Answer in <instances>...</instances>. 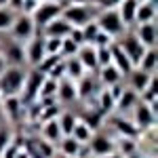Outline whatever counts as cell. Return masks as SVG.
<instances>
[{"mask_svg": "<svg viewBox=\"0 0 158 158\" xmlns=\"http://www.w3.org/2000/svg\"><path fill=\"white\" fill-rule=\"evenodd\" d=\"M2 55L6 57V61H9L11 65H23L25 63V53H23V44H21V42H17V44L13 42V44H9Z\"/></svg>", "mask_w": 158, "mask_h": 158, "instance_id": "484cf974", "label": "cell"}, {"mask_svg": "<svg viewBox=\"0 0 158 158\" xmlns=\"http://www.w3.org/2000/svg\"><path fill=\"white\" fill-rule=\"evenodd\" d=\"M112 42H114V38L108 36L106 32H101V30H99V32H97V36L93 38V42H91V44H93L95 49H99V47H110Z\"/></svg>", "mask_w": 158, "mask_h": 158, "instance_id": "7bdbcfd3", "label": "cell"}, {"mask_svg": "<svg viewBox=\"0 0 158 158\" xmlns=\"http://www.w3.org/2000/svg\"><path fill=\"white\" fill-rule=\"evenodd\" d=\"M137 101H139V95L135 93V91H131L129 86L122 91L120 99L116 101V106H114V110L116 112H120V114H124V112H129V110H133L135 106H137Z\"/></svg>", "mask_w": 158, "mask_h": 158, "instance_id": "cb8c5ba5", "label": "cell"}, {"mask_svg": "<svg viewBox=\"0 0 158 158\" xmlns=\"http://www.w3.org/2000/svg\"><path fill=\"white\" fill-rule=\"evenodd\" d=\"M23 53H25V61L32 68H36L38 63L44 59V55H47V51H44V36L40 34V36L30 38L23 44Z\"/></svg>", "mask_w": 158, "mask_h": 158, "instance_id": "9c48e42d", "label": "cell"}, {"mask_svg": "<svg viewBox=\"0 0 158 158\" xmlns=\"http://www.w3.org/2000/svg\"><path fill=\"white\" fill-rule=\"evenodd\" d=\"M61 11H63V6H61L59 2L42 0V2H38L36 6H34V11L30 13V17H32L34 25H36V30L42 32V27H47L51 21H55L57 17H61Z\"/></svg>", "mask_w": 158, "mask_h": 158, "instance_id": "7a4b0ae2", "label": "cell"}, {"mask_svg": "<svg viewBox=\"0 0 158 158\" xmlns=\"http://www.w3.org/2000/svg\"><path fill=\"white\" fill-rule=\"evenodd\" d=\"M70 4H91V0H70Z\"/></svg>", "mask_w": 158, "mask_h": 158, "instance_id": "f907efd6", "label": "cell"}, {"mask_svg": "<svg viewBox=\"0 0 158 158\" xmlns=\"http://www.w3.org/2000/svg\"><path fill=\"white\" fill-rule=\"evenodd\" d=\"M91 2L97 6L99 11H108V9H116L122 0H91Z\"/></svg>", "mask_w": 158, "mask_h": 158, "instance_id": "ee69618b", "label": "cell"}, {"mask_svg": "<svg viewBox=\"0 0 158 158\" xmlns=\"http://www.w3.org/2000/svg\"><path fill=\"white\" fill-rule=\"evenodd\" d=\"M78 49H80V47H78L74 40H70V38H63V40H61V51H59L61 59H70V57H76Z\"/></svg>", "mask_w": 158, "mask_h": 158, "instance_id": "74e56055", "label": "cell"}, {"mask_svg": "<svg viewBox=\"0 0 158 158\" xmlns=\"http://www.w3.org/2000/svg\"><path fill=\"white\" fill-rule=\"evenodd\" d=\"M135 36H137V40H139L146 49H154V47H156V42H158V25H156V21L137 25Z\"/></svg>", "mask_w": 158, "mask_h": 158, "instance_id": "4fadbf2b", "label": "cell"}, {"mask_svg": "<svg viewBox=\"0 0 158 158\" xmlns=\"http://www.w3.org/2000/svg\"><path fill=\"white\" fill-rule=\"evenodd\" d=\"M63 65H65V78H70V80H80L82 76H85V68L80 65V61L76 59V57H70V59H63Z\"/></svg>", "mask_w": 158, "mask_h": 158, "instance_id": "83f0119b", "label": "cell"}, {"mask_svg": "<svg viewBox=\"0 0 158 158\" xmlns=\"http://www.w3.org/2000/svg\"><path fill=\"white\" fill-rule=\"evenodd\" d=\"M78 141V143H89L91 141V137H93V131L86 127L85 122H80V120H76V124H74V129H72V133H70Z\"/></svg>", "mask_w": 158, "mask_h": 158, "instance_id": "1f68e13d", "label": "cell"}, {"mask_svg": "<svg viewBox=\"0 0 158 158\" xmlns=\"http://www.w3.org/2000/svg\"><path fill=\"white\" fill-rule=\"evenodd\" d=\"M11 36L13 40H17V42H27L30 38L36 36V25L32 21V17L27 15V13H21V15H17L15 17V23L11 25Z\"/></svg>", "mask_w": 158, "mask_h": 158, "instance_id": "5b68a950", "label": "cell"}, {"mask_svg": "<svg viewBox=\"0 0 158 158\" xmlns=\"http://www.w3.org/2000/svg\"><path fill=\"white\" fill-rule=\"evenodd\" d=\"M156 110L143 101H137V106L133 108V124L139 131H148L152 127H156Z\"/></svg>", "mask_w": 158, "mask_h": 158, "instance_id": "8992f818", "label": "cell"}, {"mask_svg": "<svg viewBox=\"0 0 158 158\" xmlns=\"http://www.w3.org/2000/svg\"><path fill=\"white\" fill-rule=\"evenodd\" d=\"M86 146H89V150H91V156L93 158H99V156H106V154L116 152L114 139L108 137V135H103V133H93L91 141H89Z\"/></svg>", "mask_w": 158, "mask_h": 158, "instance_id": "30bf717a", "label": "cell"}, {"mask_svg": "<svg viewBox=\"0 0 158 158\" xmlns=\"http://www.w3.org/2000/svg\"><path fill=\"white\" fill-rule=\"evenodd\" d=\"M118 47H120L122 51H124V55L131 59V63H133L135 68H137V63L141 61V57H143V53H146V47L137 40V36L135 34H129V36H120V42H118Z\"/></svg>", "mask_w": 158, "mask_h": 158, "instance_id": "ba28073f", "label": "cell"}, {"mask_svg": "<svg viewBox=\"0 0 158 158\" xmlns=\"http://www.w3.org/2000/svg\"><path fill=\"white\" fill-rule=\"evenodd\" d=\"M68 38H70V40H74L78 47H80V44H85V38H82L80 27H72V32H70V36H68Z\"/></svg>", "mask_w": 158, "mask_h": 158, "instance_id": "7dc6e473", "label": "cell"}, {"mask_svg": "<svg viewBox=\"0 0 158 158\" xmlns=\"http://www.w3.org/2000/svg\"><path fill=\"white\" fill-rule=\"evenodd\" d=\"M57 82H59V80H53L49 76H44V80H42V85H40V91H38V99H40L44 106H49L51 101L57 97Z\"/></svg>", "mask_w": 158, "mask_h": 158, "instance_id": "7402d4cb", "label": "cell"}, {"mask_svg": "<svg viewBox=\"0 0 158 158\" xmlns=\"http://www.w3.org/2000/svg\"><path fill=\"white\" fill-rule=\"evenodd\" d=\"M57 158H68V156H63V154H61V156H57Z\"/></svg>", "mask_w": 158, "mask_h": 158, "instance_id": "f5cc1de1", "label": "cell"}, {"mask_svg": "<svg viewBox=\"0 0 158 158\" xmlns=\"http://www.w3.org/2000/svg\"><path fill=\"white\" fill-rule=\"evenodd\" d=\"M15 17H17V13L11 6H0V32L11 30V25L15 23Z\"/></svg>", "mask_w": 158, "mask_h": 158, "instance_id": "d590c367", "label": "cell"}, {"mask_svg": "<svg viewBox=\"0 0 158 158\" xmlns=\"http://www.w3.org/2000/svg\"><path fill=\"white\" fill-rule=\"evenodd\" d=\"M137 2H148V0H137Z\"/></svg>", "mask_w": 158, "mask_h": 158, "instance_id": "db71d44e", "label": "cell"}, {"mask_svg": "<svg viewBox=\"0 0 158 158\" xmlns=\"http://www.w3.org/2000/svg\"><path fill=\"white\" fill-rule=\"evenodd\" d=\"M112 122H114V129H116V133L120 135V137H131V139H137L139 129L133 124V120H129V118H124V116H114V118H112Z\"/></svg>", "mask_w": 158, "mask_h": 158, "instance_id": "44dd1931", "label": "cell"}, {"mask_svg": "<svg viewBox=\"0 0 158 158\" xmlns=\"http://www.w3.org/2000/svg\"><path fill=\"white\" fill-rule=\"evenodd\" d=\"M76 120H78V116H76L74 112H59V116H57V124H59L61 135H63V137L72 133Z\"/></svg>", "mask_w": 158, "mask_h": 158, "instance_id": "4dcf8cb0", "label": "cell"}, {"mask_svg": "<svg viewBox=\"0 0 158 158\" xmlns=\"http://www.w3.org/2000/svg\"><path fill=\"white\" fill-rule=\"evenodd\" d=\"M34 146L40 150V154H38L40 158H53V156H55L53 143H49V141H44V139H36V141H34Z\"/></svg>", "mask_w": 158, "mask_h": 158, "instance_id": "ab89813d", "label": "cell"}, {"mask_svg": "<svg viewBox=\"0 0 158 158\" xmlns=\"http://www.w3.org/2000/svg\"><path fill=\"white\" fill-rule=\"evenodd\" d=\"M97 110L103 114V116H108V114L114 112V99L110 97V93L106 91V89L97 93Z\"/></svg>", "mask_w": 158, "mask_h": 158, "instance_id": "836d02e7", "label": "cell"}, {"mask_svg": "<svg viewBox=\"0 0 158 158\" xmlns=\"http://www.w3.org/2000/svg\"><path fill=\"white\" fill-rule=\"evenodd\" d=\"M78 120L85 122L86 127L93 131V133H99V129L103 127V120H106V116L99 112L97 108H86L80 112V116H78Z\"/></svg>", "mask_w": 158, "mask_h": 158, "instance_id": "e0dca14e", "label": "cell"}, {"mask_svg": "<svg viewBox=\"0 0 158 158\" xmlns=\"http://www.w3.org/2000/svg\"><path fill=\"white\" fill-rule=\"evenodd\" d=\"M156 15H158L156 0L139 2V4H137V13H135V25H141V23H152V21H156Z\"/></svg>", "mask_w": 158, "mask_h": 158, "instance_id": "9a60e30c", "label": "cell"}, {"mask_svg": "<svg viewBox=\"0 0 158 158\" xmlns=\"http://www.w3.org/2000/svg\"><path fill=\"white\" fill-rule=\"evenodd\" d=\"M139 99L148 103V106H152V108H158V91H156V74L150 78V82H148L146 91L139 95Z\"/></svg>", "mask_w": 158, "mask_h": 158, "instance_id": "f546056e", "label": "cell"}, {"mask_svg": "<svg viewBox=\"0 0 158 158\" xmlns=\"http://www.w3.org/2000/svg\"><path fill=\"white\" fill-rule=\"evenodd\" d=\"M137 0H122L120 4L116 6V11L120 15L124 27H133L135 25V13H137Z\"/></svg>", "mask_w": 158, "mask_h": 158, "instance_id": "d6986e66", "label": "cell"}, {"mask_svg": "<svg viewBox=\"0 0 158 158\" xmlns=\"http://www.w3.org/2000/svg\"><path fill=\"white\" fill-rule=\"evenodd\" d=\"M154 74H146V72H141L139 68H133L131 70V74L127 76V80H129V89L131 91H135L137 95H141L143 91H146V86H148V82H150V78H152Z\"/></svg>", "mask_w": 158, "mask_h": 158, "instance_id": "ac0fdd59", "label": "cell"}, {"mask_svg": "<svg viewBox=\"0 0 158 158\" xmlns=\"http://www.w3.org/2000/svg\"><path fill=\"white\" fill-rule=\"evenodd\" d=\"M25 82V72L21 65H6L0 74V97H19Z\"/></svg>", "mask_w": 158, "mask_h": 158, "instance_id": "6da1fadb", "label": "cell"}, {"mask_svg": "<svg viewBox=\"0 0 158 158\" xmlns=\"http://www.w3.org/2000/svg\"><path fill=\"white\" fill-rule=\"evenodd\" d=\"M99 158H124V156H120L118 152H112V154H106V156H99Z\"/></svg>", "mask_w": 158, "mask_h": 158, "instance_id": "681fc988", "label": "cell"}, {"mask_svg": "<svg viewBox=\"0 0 158 158\" xmlns=\"http://www.w3.org/2000/svg\"><path fill=\"white\" fill-rule=\"evenodd\" d=\"M99 80H101V85L112 86V85L122 82V74L110 63V65H106V68H99Z\"/></svg>", "mask_w": 158, "mask_h": 158, "instance_id": "4316f807", "label": "cell"}, {"mask_svg": "<svg viewBox=\"0 0 158 158\" xmlns=\"http://www.w3.org/2000/svg\"><path fill=\"white\" fill-rule=\"evenodd\" d=\"M110 53H112V65H114V68H116V70L122 74V78H127L135 65L131 63V59L124 55V51L118 47V42H116V40L110 44Z\"/></svg>", "mask_w": 158, "mask_h": 158, "instance_id": "8fae6325", "label": "cell"}, {"mask_svg": "<svg viewBox=\"0 0 158 158\" xmlns=\"http://www.w3.org/2000/svg\"><path fill=\"white\" fill-rule=\"evenodd\" d=\"M76 59L80 61V65L85 68L86 74L91 72H97L99 65H97V51L93 44H80V49L76 53Z\"/></svg>", "mask_w": 158, "mask_h": 158, "instance_id": "7c38bea8", "label": "cell"}, {"mask_svg": "<svg viewBox=\"0 0 158 158\" xmlns=\"http://www.w3.org/2000/svg\"><path fill=\"white\" fill-rule=\"evenodd\" d=\"M4 106H6V114H9L11 120H15L19 116L21 108H23V103H21L19 97H4Z\"/></svg>", "mask_w": 158, "mask_h": 158, "instance_id": "8d00e7d4", "label": "cell"}, {"mask_svg": "<svg viewBox=\"0 0 158 158\" xmlns=\"http://www.w3.org/2000/svg\"><path fill=\"white\" fill-rule=\"evenodd\" d=\"M152 158H154V156H152Z\"/></svg>", "mask_w": 158, "mask_h": 158, "instance_id": "9f6ffc18", "label": "cell"}, {"mask_svg": "<svg viewBox=\"0 0 158 158\" xmlns=\"http://www.w3.org/2000/svg\"><path fill=\"white\" fill-rule=\"evenodd\" d=\"M97 78L93 74H85L80 80H76V95L78 99H91L97 97Z\"/></svg>", "mask_w": 158, "mask_h": 158, "instance_id": "5bb4252c", "label": "cell"}, {"mask_svg": "<svg viewBox=\"0 0 158 158\" xmlns=\"http://www.w3.org/2000/svg\"><path fill=\"white\" fill-rule=\"evenodd\" d=\"M137 68H139L141 72H146V74H156V68H158V51H156V47H154V49H148L146 53H143V57H141L139 63H137Z\"/></svg>", "mask_w": 158, "mask_h": 158, "instance_id": "d4e9b609", "label": "cell"}, {"mask_svg": "<svg viewBox=\"0 0 158 158\" xmlns=\"http://www.w3.org/2000/svg\"><path fill=\"white\" fill-rule=\"evenodd\" d=\"M49 2H59V0H49Z\"/></svg>", "mask_w": 158, "mask_h": 158, "instance_id": "11a10c76", "label": "cell"}, {"mask_svg": "<svg viewBox=\"0 0 158 158\" xmlns=\"http://www.w3.org/2000/svg\"><path fill=\"white\" fill-rule=\"evenodd\" d=\"M124 89H127V86L122 85V82H118V85H112V86H108V89H106V91L110 93V97L114 99V106H116V101L120 99V95H122V91H124Z\"/></svg>", "mask_w": 158, "mask_h": 158, "instance_id": "f6af8a7d", "label": "cell"}, {"mask_svg": "<svg viewBox=\"0 0 158 158\" xmlns=\"http://www.w3.org/2000/svg\"><path fill=\"white\" fill-rule=\"evenodd\" d=\"M80 146H82V143H78L72 135H65V137H61V139H59V152L63 154V156H68V158H76V156H78Z\"/></svg>", "mask_w": 158, "mask_h": 158, "instance_id": "f1b7e54d", "label": "cell"}, {"mask_svg": "<svg viewBox=\"0 0 158 158\" xmlns=\"http://www.w3.org/2000/svg\"><path fill=\"white\" fill-rule=\"evenodd\" d=\"M57 99L63 101V103H72L78 99L76 95V82L70 80V78H61L57 82Z\"/></svg>", "mask_w": 158, "mask_h": 158, "instance_id": "ffe728a7", "label": "cell"}, {"mask_svg": "<svg viewBox=\"0 0 158 158\" xmlns=\"http://www.w3.org/2000/svg\"><path fill=\"white\" fill-rule=\"evenodd\" d=\"M95 23H97V27L101 32H106V34L112 36V38H120V36H124V32H127V27H124V23H122V19H120V15H118L116 9L101 11L97 17H95Z\"/></svg>", "mask_w": 158, "mask_h": 158, "instance_id": "3957f363", "label": "cell"}, {"mask_svg": "<svg viewBox=\"0 0 158 158\" xmlns=\"http://www.w3.org/2000/svg\"><path fill=\"white\" fill-rule=\"evenodd\" d=\"M72 32V25L68 23L63 17H57L55 21H51L47 27H42V36L44 38H68Z\"/></svg>", "mask_w": 158, "mask_h": 158, "instance_id": "2e32d148", "label": "cell"}, {"mask_svg": "<svg viewBox=\"0 0 158 158\" xmlns=\"http://www.w3.org/2000/svg\"><path fill=\"white\" fill-rule=\"evenodd\" d=\"M6 65H9V61H6V57H4V55L0 53V74L6 70Z\"/></svg>", "mask_w": 158, "mask_h": 158, "instance_id": "c3c4849f", "label": "cell"}, {"mask_svg": "<svg viewBox=\"0 0 158 158\" xmlns=\"http://www.w3.org/2000/svg\"><path fill=\"white\" fill-rule=\"evenodd\" d=\"M44 51H47V55H59L61 38H44Z\"/></svg>", "mask_w": 158, "mask_h": 158, "instance_id": "b9f144b4", "label": "cell"}, {"mask_svg": "<svg viewBox=\"0 0 158 158\" xmlns=\"http://www.w3.org/2000/svg\"><path fill=\"white\" fill-rule=\"evenodd\" d=\"M42 80H44V74H40L36 68L30 74H25V82H23V89H21V95H19L21 103H32V101H36Z\"/></svg>", "mask_w": 158, "mask_h": 158, "instance_id": "52a82bcc", "label": "cell"}, {"mask_svg": "<svg viewBox=\"0 0 158 158\" xmlns=\"http://www.w3.org/2000/svg\"><path fill=\"white\" fill-rule=\"evenodd\" d=\"M0 6H9V0H0Z\"/></svg>", "mask_w": 158, "mask_h": 158, "instance_id": "816d5d0a", "label": "cell"}, {"mask_svg": "<svg viewBox=\"0 0 158 158\" xmlns=\"http://www.w3.org/2000/svg\"><path fill=\"white\" fill-rule=\"evenodd\" d=\"M11 143V133L9 129H0V154L4 152V148Z\"/></svg>", "mask_w": 158, "mask_h": 158, "instance_id": "bcb514c9", "label": "cell"}, {"mask_svg": "<svg viewBox=\"0 0 158 158\" xmlns=\"http://www.w3.org/2000/svg\"><path fill=\"white\" fill-rule=\"evenodd\" d=\"M61 61H63V59H61V55H44V59L36 65V70L40 74H44V76H49L51 70H53V68H57Z\"/></svg>", "mask_w": 158, "mask_h": 158, "instance_id": "e575fe53", "label": "cell"}, {"mask_svg": "<svg viewBox=\"0 0 158 158\" xmlns=\"http://www.w3.org/2000/svg\"><path fill=\"white\" fill-rule=\"evenodd\" d=\"M116 143V152L120 154V156H133L135 150H137V143H135V139L131 137H118V141H114Z\"/></svg>", "mask_w": 158, "mask_h": 158, "instance_id": "d6a6232c", "label": "cell"}, {"mask_svg": "<svg viewBox=\"0 0 158 158\" xmlns=\"http://www.w3.org/2000/svg\"><path fill=\"white\" fill-rule=\"evenodd\" d=\"M61 17L72 27H82L85 23L95 19V11L91 9V4H70L68 9L61 11Z\"/></svg>", "mask_w": 158, "mask_h": 158, "instance_id": "277c9868", "label": "cell"}, {"mask_svg": "<svg viewBox=\"0 0 158 158\" xmlns=\"http://www.w3.org/2000/svg\"><path fill=\"white\" fill-rule=\"evenodd\" d=\"M97 51V65L99 68H106L112 63V53H110V47H99Z\"/></svg>", "mask_w": 158, "mask_h": 158, "instance_id": "60d3db41", "label": "cell"}, {"mask_svg": "<svg viewBox=\"0 0 158 158\" xmlns=\"http://www.w3.org/2000/svg\"><path fill=\"white\" fill-rule=\"evenodd\" d=\"M40 133H42V139H44V141H49V143H59V139L63 137V135H61L59 124H57V118H51V120L42 122Z\"/></svg>", "mask_w": 158, "mask_h": 158, "instance_id": "603a6c76", "label": "cell"}, {"mask_svg": "<svg viewBox=\"0 0 158 158\" xmlns=\"http://www.w3.org/2000/svg\"><path fill=\"white\" fill-rule=\"evenodd\" d=\"M80 32H82V38H85V44H91V42H93V38L97 36V32H99L95 19H93V21H89V23H85L82 27H80Z\"/></svg>", "mask_w": 158, "mask_h": 158, "instance_id": "f35d334b", "label": "cell"}]
</instances>
